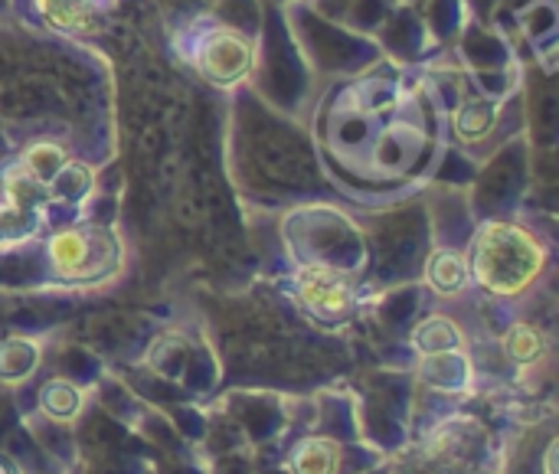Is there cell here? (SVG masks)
I'll return each instance as SVG.
<instances>
[{"mask_svg": "<svg viewBox=\"0 0 559 474\" xmlns=\"http://www.w3.org/2000/svg\"><path fill=\"white\" fill-rule=\"evenodd\" d=\"M547 246L524 226L491 220L485 223L468 252V272L478 288L495 298H518L531 292L547 272Z\"/></svg>", "mask_w": 559, "mask_h": 474, "instance_id": "obj_1", "label": "cell"}, {"mask_svg": "<svg viewBox=\"0 0 559 474\" xmlns=\"http://www.w3.org/2000/svg\"><path fill=\"white\" fill-rule=\"evenodd\" d=\"M187 62L193 66V72L213 85V88H236L242 85L259 62V49L255 39L239 33L236 26L226 23H210L203 29H193L190 49H187Z\"/></svg>", "mask_w": 559, "mask_h": 474, "instance_id": "obj_2", "label": "cell"}, {"mask_svg": "<svg viewBox=\"0 0 559 474\" xmlns=\"http://www.w3.org/2000/svg\"><path fill=\"white\" fill-rule=\"evenodd\" d=\"M46 259L56 279L62 282H85L98 279L115 269L118 262V239L98 226H72L59 229L46 242Z\"/></svg>", "mask_w": 559, "mask_h": 474, "instance_id": "obj_3", "label": "cell"}, {"mask_svg": "<svg viewBox=\"0 0 559 474\" xmlns=\"http://www.w3.org/2000/svg\"><path fill=\"white\" fill-rule=\"evenodd\" d=\"M295 292H298V301L324 318V321H337V318H347L357 305V288L354 282L331 269V265H305L298 269L295 275Z\"/></svg>", "mask_w": 559, "mask_h": 474, "instance_id": "obj_4", "label": "cell"}, {"mask_svg": "<svg viewBox=\"0 0 559 474\" xmlns=\"http://www.w3.org/2000/svg\"><path fill=\"white\" fill-rule=\"evenodd\" d=\"M36 16L66 36H85L102 26V7L105 0H29Z\"/></svg>", "mask_w": 559, "mask_h": 474, "instance_id": "obj_5", "label": "cell"}, {"mask_svg": "<svg viewBox=\"0 0 559 474\" xmlns=\"http://www.w3.org/2000/svg\"><path fill=\"white\" fill-rule=\"evenodd\" d=\"M426 282L439 298H459L472 285L468 259L455 249H436L426 265Z\"/></svg>", "mask_w": 559, "mask_h": 474, "instance_id": "obj_6", "label": "cell"}, {"mask_svg": "<svg viewBox=\"0 0 559 474\" xmlns=\"http://www.w3.org/2000/svg\"><path fill=\"white\" fill-rule=\"evenodd\" d=\"M69 161H72V157L66 154L62 144H56V141H33V144L20 154L16 167H20L36 187L46 190V187L56 180V174H59Z\"/></svg>", "mask_w": 559, "mask_h": 474, "instance_id": "obj_7", "label": "cell"}, {"mask_svg": "<svg viewBox=\"0 0 559 474\" xmlns=\"http://www.w3.org/2000/svg\"><path fill=\"white\" fill-rule=\"evenodd\" d=\"M501 351L511 364L518 367H534L547 357V337L540 328L527 324V321H518L504 331L501 337Z\"/></svg>", "mask_w": 559, "mask_h": 474, "instance_id": "obj_8", "label": "cell"}, {"mask_svg": "<svg viewBox=\"0 0 559 474\" xmlns=\"http://www.w3.org/2000/svg\"><path fill=\"white\" fill-rule=\"evenodd\" d=\"M341 449L331 439H305L288 455V474H337Z\"/></svg>", "mask_w": 559, "mask_h": 474, "instance_id": "obj_9", "label": "cell"}, {"mask_svg": "<svg viewBox=\"0 0 559 474\" xmlns=\"http://www.w3.org/2000/svg\"><path fill=\"white\" fill-rule=\"evenodd\" d=\"M413 344H416V351H419L423 357H429V354H449V351H462L465 334H462V328H459L452 318L432 315V318H426V321L413 331Z\"/></svg>", "mask_w": 559, "mask_h": 474, "instance_id": "obj_10", "label": "cell"}, {"mask_svg": "<svg viewBox=\"0 0 559 474\" xmlns=\"http://www.w3.org/2000/svg\"><path fill=\"white\" fill-rule=\"evenodd\" d=\"M39 360V347L26 337H7L0 341V380L3 383H23Z\"/></svg>", "mask_w": 559, "mask_h": 474, "instance_id": "obj_11", "label": "cell"}, {"mask_svg": "<svg viewBox=\"0 0 559 474\" xmlns=\"http://www.w3.org/2000/svg\"><path fill=\"white\" fill-rule=\"evenodd\" d=\"M39 410H43L49 419L69 423V419H75L79 410H82V393H79L75 383L56 377V380H49V383L39 390Z\"/></svg>", "mask_w": 559, "mask_h": 474, "instance_id": "obj_12", "label": "cell"}, {"mask_svg": "<svg viewBox=\"0 0 559 474\" xmlns=\"http://www.w3.org/2000/svg\"><path fill=\"white\" fill-rule=\"evenodd\" d=\"M498 125V105L488 102V98H475L468 102L459 118H455V131L462 141H475V138H485L491 128Z\"/></svg>", "mask_w": 559, "mask_h": 474, "instance_id": "obj_13", "label": "cell"}, {"mask_svg": "<svg viewBox=\"0 0 559 474\" xmlns=\"http://www.w3.org/2000/svg\"><path fill=\"white\" fill-rule=\"evenodd\" d=\"M88 183H92L88 167H82V164L69 161V164L56 174V180H52L46 190H52L59 200H82V197L88 193Z\"/></svg>", "mask_w": 559, "mask_h": 474, "instance_id": "obj_14", "label": "cell"}, {"mask_svg": "<svg viewBox=\"0 0 559 474\" xmlns=\"http://www.w3.org/2000/svg\"><path fill=\"white\" fill-rule=\"evenodd\" d=\"M554 465H557V446H554V449L547 452V472H550V474H557V469H554Z\"/></svg>", "mask_w": 559, "mask_h": 474, "instance_id": "obj_15", "label": "cell"}]
</instances>
